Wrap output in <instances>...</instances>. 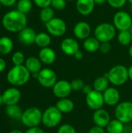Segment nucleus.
Returning a JSON list of instances; mask_svg holds the SVG:
<instances>
[{"instance_id": "nucleus-1", "label": "nucleus", "mask_w": 132, "mask_h": 133, "mask_svg": "<svg viewBox=\"0 0 132 133\" xmlns=\"http://www.w3.org/2000/svg\"><path fill=\"white\" fill-rule=\"evenodd\" d=\"M2 23L7 31L11 33H19L26 27L27 17L26 14L17 9L12 10L3 16Z\"/></svg>"}, {"instance_id": "nucleus-2", "label": "nucleus", "mask_w": 132, "mask_h": 133, "mask_svg": "<svg viewBox=\"0 0 132 133\" xmlns=\"http://www.w3.org/2000/svg\"><path fill=\"white\" fill-rule=\"evenodd\" d=\"M31 73L23 65H14L9 69L6 78L8 82L15 87H20L28 83Z\"/></svg>"}, {"instance_id": "nucleus-3", "label": "nucleus", "mask_w": 132, "mask_h": 133, "mask_svg": "<svg viewBox=\"0 0 132 133\" xmlns=\"http://www.w3.org/2000/svg\"><path fill=\"white\" fill-rule=\"evenodd\" d=\"M104 76L107 77L110 83L116 87L124 85L129 79L128 68L123 65H116L113 66Z\"/></svg>"}, {"instance_id": "nucleus-4", "label": "nucleus", "mask_w": 132, "mask_h": 133, "mask_svg": "<svg viewBox=\"0 0 132 133\" xmlns=\"http://www.w3.org/2000/svg\"><path fill=\"white\" fill-rule=\"evenodd\" d=\"M117 30L112 23H102L98 24L94 30V37L100 42H110L115 37Z\"/></svg>"}, {"instance_id": "nucleus-5", "label": "nucleus", "mask_w": 132, "mask_h": 133, "mask_svg": "<svg viewBox=\"0 0 132 133\" xmlns=\"http://www.w3.org/2000/svg\"><path fill=\"white\" fill-rule=\"evenodd\" d=\"M42 115L43 112L38 108L30 107L23 111L21 122L28 128L38 127V125L42 123Z\"/></svg>"}, {"instance_id": "nucleus-6", "label": "nucleus", "mask_w": 132, "mask_h": 133, "mask_svg": "<svg viewBox=\"0 0 132 133\" xmlns=\"http://www.w3.org/2000/svg\"><path fill=\"white\" fill-rule=\"evenodd\" d=\"M62 118V113L56 106H50L43 112L42 124L49 129L54 128L61 123Z\"/></svg>"}, {"instance_id": "nucleus-7", "label": "nucleus", "mask_w": 132, "mask_h": 133, "mask_svg": "<svg viewBox=\"0 0 132 133\" xmlns=\"http://www.w3.org/2000/svg\"><path fill=\"white\" fill-rule=\"evenodd\" d=\"M115 117L124 124H128L132 122V101L120 102L114 111Z\"/></svg>"}, {"instance_id": "nucleus-8", "label": "nucleus", "mask_w": 132, "mask_h": 133, "mask_svg": "<svg viewBox=\"0 0 132 133\" xmlns=\"http://www.w3.org/2000/svg\"><path fill=\"white\" fill-rule=\"evenodd\" d=\"M45 27L47 33L53 37H60L63 36L67 30V25L65 20L59 17H54L47 23H45Z\"/></svg>"}, {"instance_id": "nucleus-9", "label": "nucleus", "mask_w": 132, "mask_h": 133, "mask_svg": "<svg viewBox=\"0 0 132 133\" xmlns=\"http://www.w3.org/2000/svg\"><path fill=\"white\" fill-rule=\"evenodd\" d=\"M113 25L119 31L129 30L132 26V16L125 11H118L114 15Z\"/></svg>"}, {"instance_id": "nucleus-10", "label": "nucleus", "mask_w": 132, "mask_h": 133, "mask_svg": "<svg viewBox=\"0 0 132 133\" xmlns=\"http://www.w3.org/2000/svg\"><path fill=\"white\" fill-rule=\"evenodd\" d=\"M37 80L43 87L52 88L58 82V76L53 69L50 68H44L39 72Z\"/></svg>"}, {"instance_id": "nucleus-11", "label": "nucleus", "mask_w": 132, "mask_h": 133, "mask_svg": "<svg viewBox=\"0 0 132 133\" xmlns=\"http://www.w3.org/2000/svg\"><path fill=\"white\" fill-rule=\"evenodd\" d=\"M86 105L93 111H96L103 108L104 103L103 93L93 90L89 94L86 95Z\"/></svg>"}, {"instance_id": "nucleus-12", "label": "nucleus", "mask_w": 132, "mask_h": 133, "mask_svg": "<svg viewBox=\"0 0 132 133\" xmlns=\"http://www.w3.org/2000/svg\"><path fill=\"white\" fill-rule=\"evenodd\" d=\"M72 91L71 83L65 79L58 80V82L52 87L53 94L59 99L67 98L71 94Z\"/></svg>"}, {"instance_id": "nucleus-13", "label": "nucleus", "mask_w": 132, "mask_h": 133, "mask_svg": "<svg viewBox=\"0 0 132 133\" xmlns=\"http://www.w3.org/2000/svg\"><path fill=\"white\" fill-rule=\"evenodd\" d=\"M92 31L91 26L86 21H79L76 23L73 27V34L79 40H86L90 37Z\"/></svg>"}, {"instance_id": "nucleus-14", "label": "nucleus", "mask_w": 132, "mask_h": 133, "mask_svg": "<svg viewBox=\"0 0 132 133\" xmlns=\"http://www.w3.org/2000/svg\"><path fill=\"white\" fill-rule=\"evenodd\" d=\"M2 95L3 104L6 106L17 104L21 99V92L16 87L8 88Z\"/></svg>"}, {"instance_id": "nucleus-15", "label": "nucleus", "mask_w": 132, "mask_h": 133, "mask_svg": "<svg viewBox=\"0 0 132 133\" xmlns=\"http://www.w3.org/2000/svg\"><path fill=\"white\" fill-rule=\"evenodd\" d=\"M60 48L65 55L74 56V55L79 51V44L75 38L66 37L61 41Z\"/></svg>"}, {"instance_id": "nucleus-16", "label": "nucleus", "mask_w": 132, "mask_h": 133, "mask_svg": "<svg viewBox=\"0 0 132 133\" xmlns=\"http://www.w3.org/2000/svg\"><path fill=\"white\" fill-rule=\"evenodd\" d=\"M110 120V115L105 109L100 108L99 110L94 111L93 114V122L96 126L104 129L107 126Z\"/></svg>"}, {"instance_id": "nucleus-17", "label": "nucleus", "mask_w": 132, "mask_h": 133, "mask_svg": "<svg viewBox=\"0 0 132 133\" xmlns=\"http://www.w3.org/2000/svg\"><path fill=\"white\" fill-rule=\"evenodd\" d=\"M104 103L108 106H117L120 103L121 94L115 87H108L103 93Z\"/></svg>"}, {"instance_id": "nucleus-18", "label": "nucleus", "mask_w": 132, "mask_h": 133, "mask_svg": "<svg viewBox=\"0 0 132 133\" xmlns=\"http://www.w3.org/2000/svg\"><path fill=\"white\" fill-rule=\"evenodd\" d=\"M37 34L35 30L31 27H25L23 30H22L20 32H19L18 38L21 44L30 46L33 44H35V39H36Z\"/></svg>"}, {"instance_id": "nucleus-19", "label": "nucleus", "mask_w": 132, "mask_h": 133, "mask_svg": "<svg viewBox=\"0 0 132 133\" xmlns=\"http://www.w3.org/2000/svg\"><path fill=\"white\" fill-rule=\"evenodd\" d=\"M95 5L94 0H76L75 8L80 15L86 16L93 12Z\"/></svg>"}, {"instance_id": "nucleus-20", "label": "nucleus", "mask_w": 132, "mask_h": 133, "mask_svg": "<svg viewBox=\"0 0 132 133\" xmlns=\"http://www.w3.org/2000/svg\"><path fill=\"white\" fill-rule=\"evenodd\" d=\"M38 58L42 63L45 65H51L55 62L57 55L54 49L50 47H47L40 48L38 53Z\"/></svg>"}, {"instance_id": "nucleus-21", "label": "nucleus", "mask_w": 132, "mask_h": 133, "mask_svg": "<svg viewBox=\"0 0 132 133\" xmlns=\"http://www.w3.org/2000/svg\"><path fill=\"white\" fill-rule=\"evenodd\" d=\"M25 66L31 74L38 73L42 69V62H40L39 58L31 56L26 59Z\"/></svg>"}, {"instance_id": "nucleus-22", "label": "nucleus", "mask_w": 132, "mask_h": 133, "mask_svg": "<svg viewBox=\"0 0 132 133\" xmlns=\"http://www.w3.org/2000/svg\"><path fill=\"white\" fill-rule=\"evenodd\" d=\"M55 106L62 114L70 113L75 108V104H74L73 101H72L71 99H69L68 97L59 99L57 101Z\"/></svg>"}, {"instance_id": "nucleus-23", "label": "nucleus", "mask_w": 132, "mask_h": 133, "mask_svg": "<svg viewBox=\"0 0 132 133\" xmlns=\"http://www.w3.org/2000/svg\"><path fill=\"white\" fill-rule=\"evenodd\" d=\"M100 42L93 36V37H89L83 41V48L84 49L90 53L96 52L100 50Z\"/></svg>"}, {"instance_id": "nucleus-24", "label": "nucleus", "mask_w": 132, "mask_h": 133, "mask_svg": "<svg viewBox=\"0 0 132 133\" xmlns=\"http://www.w3.org/2000/svg\"><path fill=\"white\" fill-rule=\"evenodd\" d=\"M51 43V37L48 33L40 32L37 34L35 39V44L40 48L49 47Z\"/></svg>"}, {"instance_id": "nucleus-25", "label": "nucleus", "mask_w": 132, "mask_h": 133, "mask_svg": "<svg viewBox=\"0 0 132 133\" xmlns=\"http://www.w3.org/2000/svg\"><path fill=\"white\" fill-rule=\"evenodd\" d=\"M109 79L105 76L97 77L93 83V90L100 93H103L109 87Z\"/></svg>"}, {"instance_id": "nucleus-26", "label": "nucleus", "mask_w": 132, "mask_h": 133, "mask_svg": "<svg viewBox=\"0 0 132 133\" xmlns=\"http://www.w3.org/2000/svg\"><path fill=\"white\" fill-rule=\"evenodd\" d=\"M13 49V42L11 38L6 36L0 37V53L9 55Z\"/></svg>"}, {"instance_id": "nucleus-27", "label": "nucleus", "mask_w": 132, "mask_h": 133, "mask_svg": "<svg viewBox=\"0 0 132 133\" xmlns=\"http://www.w3.org/2000/svg\"><path fill=\"white\" fill-rule=\"evenodd\" d=\"M106 129L107 133H123L124 131V124L117 118L111 119Z\"/></svg>"}, {"instance_id": "nucleus-28", "label": "nucleus", "mask_w": 132, "mask_h": 133, "mask_svg": "<svg viewBox=\"0 0 132 133\" xmlns=\"http://www.w3.org/2000/svg\"><path fill=\"white\" fill-rule=\"evenodd\" d=\"M5 113L7 116L9 117L10 118L16 119V120H21L23 111H22L21 108L19 105L15 104V105L6 106Z\"/></svg>"}, {"instance_id": "nucleus-29", "label": "nucleus", "mask_w": 132, "mask_h": 133, "mask_svg": "<svg viewBox=\"0 0 132 133\" xmlns=\"http://www.w3.org/2000/svg\"><path fill=\"white\" fill-rule=\"evenodd\" d=\"M39 17L41 22L47 23L54 18V9L51 6L41 9L39 13Z\"/></svg>"}, {"instance_id": "nucleus-30", "label": "nucleus", "mask_w": 132, "mask_h": 133, "mask_svg": "<svg viewBox=\"0 0 132 133\" xmlns=\"http://www.w3.org/2000/svg\"><path fill=\"white\" fill-rule=\"evenodd\" d=\"M131 33L129 30L119 31L117 34V41L122 46H128L131 43Z\"/></svg>"}, {"instance_id": "nucleus-31", "label": "nucleus", "mask_w": 132, "mask_h": 133, "mask_svg": "<svg viewBox=\"0 0 132 133\" xmlns=\"http://www.w3.org/2000/svg\"><path fill=\"white\" fill-rule=\"evenodd\" d=\"M32 6L33 3L31 0H18L16 2L17 10L26 15L31 11Z\"/></svg>"}, {"instance_id": "nucleus-32", "label": "nucleus", "mask_w": 132, "mask_h": 133, "mask_svg": "<svg viewBox=\"0 0 132 133\" xmlns=\"http://www.w3.org/2000/svg\"><path fill=\"white\" fill-rule=\"evenodd\" d=\"M25 61V56L22 51H16L12 56V62L14 65H22Z\"/></svg>"}, {"instance_id": "nucleus-33", "label": "nucleus", "mask_w": 132, "mask_h": 133, "mask_svg": "<svg viewBox=\"0 0 132 133\" xmlns=\"http://www.w3.org/2000/svg\"><path fill=\"white\" fill-rule=\"evenodd\" d=\"M71 83V87L72 91H80L82 90L85 87V82L81 79H74Z\"/></svg>"}, {"instance_id": "nucleus-34", "label": "nucleus", "mask_w": 132, "mask_h": 133, "mask_svg": "<svg viewBox=\"0 0 132 133\" xmlns=\"http://www.w3.org/2000/svg\"><path fill=\"white\" fill-rule=\"evenodd\" d=\"M67 2L65 0H51V6L54 9L58 11L63 10L66 8Z\"/></svg>"}, {"instance_id": "nucleus-35", "label": "nucleus", "mask_w": 132, "mask_h": 133, "mask_svg": "<svg viewBox=\"0 0 132 133\" xmlns=\"http://www.w3.org/2000/svg\"><path fill=\"white\" fill-rule=\"evenodd\" d=\"M58 133H77L74 126L69 124H63L61 125L58 129Z\"/></svg>"}, {"instance_id": "nucleus-36", "label": "nucleus", "mask_w": 132, "mask_h": 133, "mask_svg": "<svg viewBox=\"0 0 132 133\" xmlns=\"http://www.w3.org/2000/svg\"><path fill=\"white\" fill-rule=\"evenodd\" d=\"M127 2L128 0H107V3L109 4V5L117 9L123 8Z\"/></svg>"}, {"instance_id": "nucleus-37", "label": "nucleus", "mask_w": 132, "mask_h": 133, "mask_svg": "<svg viewBox=\"0 0 132 133\" xmlns=\"http://www.w3.org/2000/svg\"><path fill=\"white\" fill-rule=\"evenodd\" d=\"M33 1L34 4L40 9L49 7L51 6V0H33Z\"/></svg>"}, {"instance_id": "nucleus-38", "label": "nucleus", "mask_w": 132, "mask_h": 133, "mask_svg": "<svg viewBox=\"0 0 132 133\" xmlns=\"http://www.w3.org/2000/svg\"><path fill=\"white\" fill-rule=\"evenodd\" d=\"M111 50V44L110 42H103L100 44V51L103 54H108Z\"/></svg>"}, {"instance_id": "nucleus-39", "label": "nucleus", "mask_w": 132, "mask_h": 133, "mask_svg": "<svg viewBox=\"0 0 132 133\" xmlns=\"http://www.w3.org/2000/svg\"><path fill=\"white\" fill-rule=\"evenodd\" d=\"M17 0H0V3L2 5H4L5 7H10L12 6L16 3Z\"/></svg>"}, {"instance_id": "nucleus-40", "label": "nucleus", "mask_w": 132, "mask_h": 133, "mask_svg": "<svg viewBox=\"0 0 132 133\" xmlns=\"http://www.w3.org/2000/svg\"><path fill=\"white\" fill-rule=\"evenodd\" d=\"M88 133H106V132H105L103 128H101V127L95 125V126L92 127L89 130V132Z\"/></svg>"}, {"instance_id": "nucleus-41", "label": "nucleus", "mask_w": 132, "mask_h": 133, "mask_svg": "<svg viewBox=\"0 0 132 133\" xmlns=\"http://www.w3.org/2000/svg\"><path fill=\"white\" fill-rule=\"evenodd\" d=\"M25 133H45V132L39 127H33L28 128V129L25 132Z\"/></svg>"}, {"instance_id": "nucleus-42", "label": "nucleus", "mask_w": 132, "mask_h": 133, "mask_svg": "<svg viewBox=\"0 0 132 133\" xmlns=\"http://www.w3.org/2000/svg\"><path fill=\"white\" fill-rule=\"evenodd\" d=\"M5 67H6V62H5V61L3 58H0V72H3L5 69Z\"/></svg>"}, {"instance_id": "nucleus-43", "label": "nucleus", "mask_w": 132, "mask_h": 133, "mask_svg": "<svg viewBox=\"0 0 132 133\" xmlns=\"http://www.w3.org/2000/svg\"><path fill=\"white\" fill-rule=\"evenodd\" d=\"M93 90V89L90 86H89V85H85V87H84L83 89H82V92L86 95V94H89Z\"/></svg>"}, {"instance_id": "nucleus-44", "label": "nucleus", "mask_w": 132, "mask_h": 133, "mask_svg": "<svg viewBox=\"0 0 132 133\" xmlns=\"http://www.w3.org/2000/svg\"><path fill=\"white\" fill-rule=\"evenodd\" d=\"M74 58H75L76 60H81V59L83 58V53L79 50V51H78L74 55Z\"/></svg>"}, {"instance_id": "nucleus-45", "label": "nucleus", "mask_w": 132, "mask_h": 133, "mask_svg": "<svg viewBox=\"0 0 132 133\" xmlns=\"http://www.w3.org/2000/svg\"><path fill=\"white\" fill-rule=\"evenodd\" d=\"M94 2L96 5H103L106 2H107V0H94Z\"/></svg>"}, {"instance_id": "nucleus-46", "label": "nucleus", "mask_w": 132, "mask_h": 133, "mask_svg": "<svg viewBox=\"0 0 132 133\" xmlns=\"http://www.w3.org/2000/svg\"><path fill=\"white\" fill-rule=\"evenodd\" d=\"M128 79L132 81V65H131L128 69Z\"/></svg>"}, {"instance_id": "nucleus-47", "label": "nucleus", "mask_w": 132, "mask_h": 133, "mask_svg": "<svg viewBox=\"0 0 132 133\" xmlns=\"http://www.w3.org/2000/svg\"><path fill=\"white\" fill-rule=\"evenodd\" d=\"M9 133H25V132H22V131H21V130H19V129H14V130H12V131H11Z\"/></svg>"}, {"instance_id": "nucleus-48", "label": "nucleus", "mask_w": 132, "mask_h": 133, "mask_svg": "<svg viewBox=\"0 0 132 133\" xmlns=\"http://www.w3.org/2000/svg\"><path fill=\"white\" fill-rule=\"evenodd\" d=\"M128 54H129L130 57L132 58V44L130 46V48L128 49Z\"/></svg>"}, {"instance_id": "nucleus-49", "label": "nucleus", "mask_w": 132, "mask_h": 133, "mask_svg": "<svg viewBox=\"0 0 132 133\" xmlns=\"http://www.w3.org/2000/svg\"><path fill=\"white\" fill-rule=\"evenodd\" d=\"M3 104V100H2V95L0 94V105Z\"/></svg>"}, {"instance_id": "nucleus-50", "label": "nucleus", "mask_w": 132, "mask_h": 133, "mask_svg": "<svg viewBox=\"0 0 132 133\" xmlns=\"http://www.w3.org/2000/svg\"><path fill=\"white\" fill-rule=\"evenodd\" d=\"M128 2H129L130 4H131V5H132V0H128Z\"/></svg>"}, {"instance_id": "nucleus-51", "label": "nucleus", "mask_w": 132, "mask_h": 133, "mask_svg": "<svg viewBox=\"0 0 132 133\" xmlns=\"http://www.w3.org/2000/svg\"><path fill=\"white\" fill-rule=\"evenodd\" d=\"M66 2H72V1H74V0H65Z\"/></svg>"}, {"instance_id": "nucleus-52", "label": "nucleus", "mask_w": 132, "mask_h": 133, "mask_svg": "<svg viewBox=\"0 0 132 133\" xmlns=\"http://www.w3.org/2000/svg\"><path fill=\"white\" fill-rule=\"evenodd\" d=\"M1 7H2V5H1V3H0V9H1Z\"/></svg>"}, {"instance_id": "nucleus-53", "label": "nucleus", "mask_w": 132, "mask_h": 133, "mask_svg": "<svg viewBox=\"0 0 132 133\" xmlns=\"http://www.w3.org/2000/svg\"><path fill=\"white\" fill-rule=\"evenodd\" d=\"M131 43H132V33H131Z\"/></svg>"}]
</instances>
